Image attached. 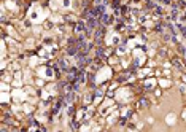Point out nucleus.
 I'll return each instance as SVG.
<instances>
[{
    "instance_id": "nucleus-2",
    "label": "nucleus",
    "mask_w": 186,
    "mask_h": 132,
    "mask_svg": "<svg viewBox=\"0 0 186 132\" xmlns=\"http://www.w3.org/2000/svg\"><path fill=\"white\" fill-rule=\"evenodd\" d=\"M112 68L110 67H100V70H99L96 73V83L97 84H102L105 83V81H108L110 78H112Z\"/></svg>"
},
{
    "instance_id": "nucleus-27",
    "label": "nucleus",
    "mask_w": 186,
    "mask_h": 132,
    "mask_svg": "<svg viewBox=\"0 0 186 132\" xmlns=\"http://www.w3.org/2000/svg\"><path fill=\"white\" fill-rule=\"evenodd\" d=\"M130 6H132V8H138V10H140L142 8V3L140 2H132V3H130Z\"/></svg>"
},
{
    "instance_id": "nucleus-3",
    "label": "nucleus",
    "mask_w": 186,
    "mask_h": 132,
    "mask_svg": "<svg viewBox=\"0 0 186 132\" xmlns=\"http://www.w3.org/2000/svg\"><path fill=\"white\" fill-rule=\"evenodd\" d=\"M156 84H157V80L156 78H145L143 80V86L148 88V89H153Z\"/></svg>"
},
{
    "instance_id": "nucleus-24",
    "label": "nucleus",
    "mask_w": 186,
    "mask_h": 132,
    "mask_svg": "<svg viewBox=\"0 0 186 132\" xmlns=\"http://www.w3.org/2000/svg\"><path fill=\"white\" fill-rule=\"evenodd\" d=\"M51 19H53V21L56 22V24H59L61 21H64V18H61L59 14H53V16H51Z\"/></svg>"
},
{
    "instance_id": "nucleus-23",
    "label": "nucleus",
    "mask_w": 186,
    "mask_h": 132,
    "mask_svg": "<svg viewBox=\"0 0 186 132\" xmlns=\"http://www.w3.org/2000/svg\"><path fill=\"white\" fill-rule=\"evenodd\" d=\"M13 88H24V84H22V81L21 80H13Z\"/></svg>"
},
{
    "instance_id": "nucleus-7",
    "label": "nucleus",
    "mask_w": 186,
    "mask_h": 132,
    "mask_svg": "<svg viewBox=\"0 0 186 132\" xmlns=\"http://www.w3.org/2000/svg\"><path fill=\"white\" fill-rule=\"evenodd\" d=\"M127 51H129V48H127L126 45H118V48H116V54H118L119 57H122Z\"/></svg>"
},
{
    "instance_id": "nucleus-11",
    "label": "nucleus",
    "mask_w": 186,
    "mask_h": 132,
    "mask_svg": "<svg viewBox=\"0 0 186 132\" xmlns=\"http://www.w3.org/2000/svg\"><path fill=\"white\" fill-rule=\"evenodd\" d=\"M112 45H113V46L121 45V37H119V34L113 32V35H112Z\"/></svg>"
},
{
    "instance_id": "nucleus-1",
    "label": "nucleus",
    "mask_w": 186,
    "mask_h": 132,
    "mask_svg": "<svg viewBox=\"0 0 186 132\" xmlns=\"http://www.w3.org/2000/svg\"><path fill=\"white\" fill-rule=\"evenodd\" d=\"M27 16H29V19L30 21H34V22H40V21H43V19L46 18L45 16V10H41V6L38 5V3H32V6H30Z\"/></svg>"
},
{
    "instance_id": "nucleus-35",
    "label": "nucleus",
    "mask_w": 186,
    "mask_h": 132,
    "mask_svg": "<svg viewBox=\"0 0 186 132\" xmlns=\"http://www.w3.org/2000/svg\"><path fill=\"white\" fill-rule=\"evenodd\" d=\"M178 27H180V29H181V32H183V35H185V38H186V27L180 26V24H178Z\"/></svg>"
},
{
    "instance_id": "nucleus-10",
    "label": "nucleus",
    "mask_w": 186,
    "mask_h": 132,
    "mask_svg": "<svg viewBox=\"0 0 186 132\" xmlns=\"http://www.w3.org/2000/svg\"><path fill=\"white\" fill-rule=\"evenodd\" d=\"M172 64L173 65H175V67L178 68V70H183V68H185V64H183V62H181V59H180V57H173V61H172Z\"/></svg>"
},
{
    "instance_id": "nucleus-18",
    "label": "nucleus",
    "mask_w": 186,
    "mask_h": 132,
    "mask_svg": "<svg viewBox=\"0 0 186 132\" xmlns=\"http://www.w3.org/2000/svg\"><path fill=\"white\" fill-rule=\"evenodd\" d=\"M132 54H134V57H135V59H137V57H140V56H143V49H142V48H135V49H132Z\"/></svg>"
},
{
    "instance_id": "nucleus-37",
    "label": "nucleus",
    "mask_w": 186,
    "mask_h": 132,
    "mask_svg": "<svg viewBox=\"0 0 186 132\" xmlns=\"http://www.w3.org/2000/svg\"><path fill=\"white\" fill-rule=\"evenodd\" d=\"M181 116H183V119H185V121H186V108H185V110H183V113H181Z\"/></svg>"
},
{
    "instance_id": "nucleus-6",
    "label": "nucleus",
    "mask_w": 186,
    "mask_h": 132,
    "mask_svg": "<svg viewBox=\"0 0 186 132\" xmlns=\"http://www.w3.org/2000/svg\"><path fill=\"white\" fill-rule=\"evenodd\" d=\"M157 84H159L161 88H170V86H172V81H170V78L165 76V78H159V80H157Z\"/></svg>"
},
{
    "instance_id": "nucleus-29",
    "label": "nucleus",
    "mask_w": 186,
    "mask_h": 132,
    "mask_svg": "<svg viewBox=\"0 0 186 132\" xmlns=\"http://www.w3.org/2000/svg\"><path fill=\"white\" fill-rule=\"evenodd\" d=\"M164 76H167V78H170V75H172V72H170V68H164Z\"/></svg>"
},
{
    "instance_id": "nucleus-28",
    "label": "nucleus",
    "mask_w": 186,
    "mask_h": 132,
    "mask_svg": "<svg viewBox=\"0 0 186 132\" xmlns=\"http://www.w3.org/2000/svg\"><path fill=\"white\" fill-rule=\"evenodd\" d=\"M162 96V91H161V86L157 89H154V97H161Z\"/></svg>"
},
{
    "instance_id": "nucleus-12",
    "label": "nucleus",
    "mask_w": 186,
    "mask_h": 132,
    "mask_svg": "<svg viewBox=\"0 0 186 132\" xmlns=\"http://www.w3.org/2000/svg\"><path fill=\"white\" fill-rule=\"evenodd\" d=\"M137 107H140V108H148V107H150V100L145 99V97H142V99L137 102Z\"/></svg>"
},
{
    "instance_id": "nucleus-9",
    "label": "nucleus",
    "mask_w": 186,
    "mask_h": 132,
    "mask_svg": "<svg viewBox=\"0 0 186 132\" xmlns=\"http://www.w3.org/2000/svg\"><path fill=\"white\" fill-rule=\"evenodd\" d=\"M92 92H86V94H84V97H83V102H84V105H92V102H94V100H92Z\"/></svg>"
},
{
    "instance_id": "nucleus-34",
    "label": "nucleus",
    "mask_w": 186,
    "mask_h": 132,
    "mask_svg": "<svg viewBox=\"0 0 186 132\" xmlns=\"http://www.w3.org/2000/svg\"><path fill=\"white\" fill-rule=\"evenodd\" d=\"M146 123H148V124H153V123H154V118H153V116H148V118H146Z\"/></svg>"
},
{
    "instance_id": "nucleus-5",
    "label": "nucleus",
    "mask_w": 186,
    "mask_h": 132,
    "mask_svg": "<svg viewBox=\"0 0 186 132\" xmlns=\"http://www.w3.org/2000/svg\"><path fill=\"white\" fill-rule=\"evenodd\" d=\"M165 123L169 124V126H175L177 124V115L175 113H169L165 116Z\"/></svg>"
},
{
    "instance_id": "nucleus-22",
    "label": "nucleus",
    "mask_w": 186,
    "mask_h": 132,
    "mask_svg": "<svg viewBox=\"0 0 186 132\" xmlns=\"http://www.w3.org/2000/svg\"><path fill=\"white\" fill-rule=\"evenodd\" d=\"M11 83H6V81H2V91H11Z\"/></svg>"
},
{
    "instance_id": "nucleus-16",
    "label": "nucleus",
    "mask_w": 186,
    "mask_h": 132,
    "mask_svg": "<svg viewBox=\"0 0 186 132\" xmlns=\"http://www.w3.org/2000/svg\"><path fill=\"white\" fill-rule=\"evenodd\" d=\"M54 24H56V22H54L53 19H46V21L43 22V27H45V30H48V29H53Z\"/></svg>"
},
{
    "instance_id": "nucleus-17",
    "label": "nucleus",
    "mask_w": 186,
    "mask_h": 132,
    "mask_svg": "<svg viewBox=\"0 0 186 132\" xmlns=\"http://www.w3.org/2000/svg\"><path fill=\"white\" fill-rule=\"evenodd\" d=\"M19 68H21V64H19L18 61H13V62L10 61V70L16 72V70H19Z\"/></svg>"
},
{
    "instance_id": "nucleus-25",
    "label": "nucleus",
    "mask_w": 186,
    "mask_h": 132,
    "mask_svg": "<svg viewBox=\"0 0 186 132\" xmlns=\"http://www.w3.org/2000/svg\"><path fill=\"white\" fill-rule=\"evenodd\" d=\"M118 57H119V56H118ZM118 57H112V56H110V57H108V64H110V65L118 64V62H119V59H118Z\"/></svg>"
},
{
    "instance_id": "nucleus-33",
    "label": "nucleus",
    "mask_w": 186,
    "mask_h": 132,
    "mask_svg": "<svg viewBox=\"0 0 186 132\" xmlns=\"http://www.w3.org/2000/svg\"><path fill=\"white\" fill-rule=\"evenodd\" d=\"M6 64H8V61L3 59V61H2V70H6Z\"/></svg>"
},
{
    "instance_id": "nucleus-20",
    "label": "nucleus",
    "mask_w": 186,
    "mask_h": 132,
    "mask_svg": "<svg viewBox=\"0 0 186 132\" xmlns=\"http://www.w3.org/2000/svg\"><path fill=\"white\" fill-rule=\"evenodd\" d=\"M35 86H37V88H43V86H45V78H43V76H38V78L35 80Z\"/></svg>"
},
{
    "instance_id": "nucleus-21",
    "label": "nucleus",
    "mask_w": 186,
    "mask_h": 132,
    "mask_svg": "<svg viewBox=\"0 0 186 132\" xmlns=\"http://www.w3.org/2000/svg\"><path fill=\"white\" fill-rule=\"evenodd\" d=\"M40 64V59L38 57H30V68H35V65Z\"/></svg>"
},
{
    "instance_id": "nucleus-26",
    "label": "nucleus",
    "mask_w": 186,
    "mask_h": 132,
    "mask_svg": "<svg viewBox=\"0 0 186 132\" xmlns=\"http://www.w3.org/2000/svg\"><path fill=\"white\" fill-rule=\"evenodd\" d=\"M6 32H8L10 35H14V37H18V35H16V32H14V27H13V26H8V27H6Z\"/></svg>"
},
{
    "instance_id": "nucleus-8",
    "label": "nucleus",
    "mask_w": 186,
    "mask_h": 132,
    "mask_svg": "<svg viewBox=\"0 0 186 132\" xmlns=\"http://www.w3.org/2000/svg\"><path fill=\"white\" fill-rule=\"evenodd\" d=\"M118 116H119V111H118V110H114V113L112 111V115H108V116H107V123H108V124H113L114 121H116V118H118Z\"/></svg>"
},
{
    "instance_id": "nucleus-36",
    "label": "nucleus",
    "mask_w": 186,
    "mask_h": 132,
    "mask_svg": "<svg viewBox=\"0 0 186 132\" xmlns=\"http://www.w3.org/2000/svg\"><path fill=\"white\" fill-rule=\"evenodd\" d=\"M181 81H183V83H186V73H183V75H181Z\"/></svg>"
},
{
    "instance_id": "nucleus-13",
    "label": "nucleus",
    "mask_w": 186,
    "mask_h": 132,
    "mask_svg": "<svg viewBox=\"0 0 186 132\" xmlns=\"http://www.w3.org/2000/svg\"><path fill=\"white\" fill-rule=\"evenodd\" d=\"M21 111L24 115H27V113H32L34 111V107L30 105V103H22V108H21Z\"/></svg>"
},
{
    "instance_id": "nucleus-32",
    "label": "nucleus",
    "mask_w": 186,
    "mask_h": 132,
    "mask_svg": "<svg viewBox=\"0 0 186 132\" xmlns=\"http://www.w3.org/2000/svg\"><path fill=\"white\" fill-rule=\"evenodd\" d=\"M14 80H21V72H19V70L14 72Z\"/></svg>"
},
{
    "instance_id": "nucleus-19",
    "label": "nucleus",
    "mask_w": 186,
    "mask_h": 132,
    "mask_svg": "<svg viewBox=\"0 0 186 132\" xmlns=\"http://www.w3.org/2000/svg\"><path fill=\"white\" fill-rule=\"evenodd\" d=\"M62 8H73V2L72 0H62Z\"/></svg>"
},
{
    "instance_id": "nucleus-31",
    "label": "nucleus",
    "mask_w": 186,
    "mask_h": 132,
    "mask_svg": "<svg viewBox=\"0 0 186 132\" xmlns=\"http://www.w3.org/2000/svg\"><path fill=\"white\" fill-rule=\"evenodd\" d=\"M116 88H118V83H112V84H110V91L108 92H113Z\"/></svg>"
},
{
    "instance_id": "nucleus-30",
    "label": "nucleus",
    "mask_w": 186,
    "mask_h": 132,
    "mask_svg": "<svg viewBox=\"0 0 186 132\" xmlns=\"http://www.w3.org/2000/svg\"><path fill=\"white\" fill-rule=\"evenodd\" d=\"M34 34H41V27L40 26H34Z\"/></svg>"
},
{
    "instance_id": "nucleus-4",
    "label": "nucleus",
    "mask_w": 186,
    "mask_h": 132,
    "mask_svg": "<svg viewBox=\"0 0 186 132\" xmlns=\"http://www.w3.org/2000/svg\"><path fill=\"white\" fill-rule=\"evenodd\" d=\"M3 5H5L10 11H18V5H16V2H14V0H5V2H3Z\"/></svg>"
},
{
    "instance_id": "nucleus-15",
    "label": "nucleus",
    "mask_w": 186,
    "mask_h": 132,
    "mask_svg": "<svg viewBox=\"0 0 186 132\" xmlns=\"http://www.w3.org/2000/svg\"><path fill=\"white\" fill-rule=\"evenodd\" d=\"M24 91H26L27 96H37V91H35L32 86H29V84H26L24 86Z\"/></svg>"
},
{
    "instance_id": "nucleus-14",
    "label": "nucleus",
    "mask_w": 186,
    "mask_h": 132,
    "mask_svg": "<svg viewBox=\"0 0 186 132\" xmlns=\"http://www.w3.org/2000/svg\"><path fill=\"white\" fill-rule=\"evenodd\" d=\"M46 89L51 92V96H56L57 94V86H56V83H51V84H48L46 86Z\"/></svg>"
}]
</instances>
